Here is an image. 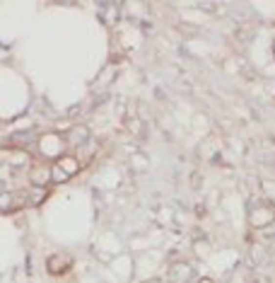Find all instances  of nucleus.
<instances>
[{
	"mask_svg": "<svg viewBox=\"0 0 275 283\" xmlns=\"http://www.w3.org/2000/svg\"><path fill=\"white\" fill-rule=\"evenodd\" d=\"M191 276H193V269H191L189 264H174V266L169 269L171 283H186V281H191Z\"/></svg>",
	"mask_w": 275,
	"mask_h": 283,
	"instance_id": "1",
	"label": "nucleus"
},
{
	"mask_svg": "<svg viewBox=\"0 0 275 283\" xmlns=\"http://www.w3.org/2000/svg\"><path fill=\"white\" fill-rule=\"evenodd\" d=\"M87 138H89V131H87V126H73V128H70V133L65 136L68 145H73V148H78V145H85V143H87Z\"/></svg>",
	"mask_w": 275,
	"mask_h": 283,
	"instance_id": "2",
	"label": "nucleus"
},
{
	"mask_svg": "<svg viewBox=\"0 0 275 283\" xmlns=\"http://www.w3.org/2000/svg\"><path fill=\"white\" fill-rule=\"evenodd\" d=\"M46 266H48L51 274H63V271H68V266H70V257H65V254H53V257H48Z\"/></svg>",
	"mask_w": 275,
	"mask_h": 283,
	"instance_id": "3",
	"label": "nucleus"
},
{
	"mask_svg": "<svg viewBox=\"0 0 275 283\" xmlns=\"http://www.w3.org/2000/svg\"><path fill=\"white\" fill-rule=\"evenodd\" d=\"M200 283H212V281H210V279H203V281H200Z\"/></svg>",
	"mask_w": 275,
	"mask_h": 283,
	"instance_id": "4",
	"label": "nucleus"
}]
</instances>
